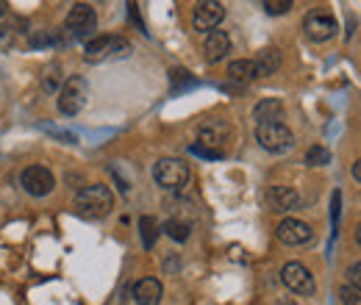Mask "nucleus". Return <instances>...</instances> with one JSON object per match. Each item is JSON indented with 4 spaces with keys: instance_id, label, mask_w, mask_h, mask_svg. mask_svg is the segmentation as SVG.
<instances>
[{
    "instance_id": "obj_1",
    "label": "nucleus",
    "mask_w": 361,
    "mask_h": 305,
    "mask_svg": "<svg viewBox=\"0 0 361 305\" xmlns=\"http://www.w3.org/2000/svg\"><path fill=\"white\" fill-rule=\"evenodd\" d=\"M114 208V194L109 186L94 183V186H84L75 197V214L84 219H100L106 217Z\"/></svg>"
},
{
    "instance_id": "obj_2",
    "label": "nucleus",
    "mask_w": 361,
    "mask_h": 305,
    "mask_svg": "<svg viewBox=\"0 0 361 305\" xmlns=\"http://www.w3.org/2000/svg\"><path fill=\"white\" fill-rule=\"evenodd\" d=\"M228 136H231V131H228L226 123H217V120H214V123H206V125L200 128V133H197L200 142L192 147V153H195V156H206V158H220Z\"/></svg>"
},
{
    "instance_id": "obj_3",
    "label": "nucleus",
    "mask_w": 361,
    "mask_h": 305,
    "mask_svg": "<svg viewBox=\"0 0 361 305\" xmlns=\"http://www.w3.org/2000/svg\"><path fill=\"white\" fill-rule=\"evenodd\" d=\"M153 178L164 189H180L189 183V167L180 158H161L153 167Z\"/></svg>"
},
{
    "instance_id": "obj_4",
    "label": "nucleus",
    "mask_w": 361,
    "mask_h": 305,
    "mask_svg": "<svg viewBox=\"0 0 361 305\" xmlns=\"http://www.w3.org/2000/svg\"><path fill=\"white\" fill-rule=\"evenodd\" d=\"M256 139H259V144H262L264 150H270V153H283V150H289V147L295 144V136H292V131H289L283 123L259 125V128H256Z\"/></svg>"
},
{
    "instance_id": "obj_5",
    "label": "nucleus",
    "mask_w": 361,
    "mask_h": 305,
    "mask_svg": "<svg viewBox=\"0 0 361 305\" xmlns=\"http://www.w3.org/2000/svg\"><path fill=\"white\" fill-rule=\"evenodd\" d=\"M223 17H226V6H223V3H217V0H203V3H197L195 11H192V25H195V31L212 34V31L223 23Z\"/></svg>"
},
{
    "instance_id": "obj_6",
    "label": "nucleus",
    "mask_w": 361,
    "mask_h": 305,
    "mask_svg": "<svg viewBox=\"0 0 361 305\" xmlns=\"http://www.w3.org/2000/svg\"><path fill=\"white\" fill-rule=\"evenodd\" d=\"M303 31H306V37H309V39H314V42H325V39H331V37L336 34V20H334V14H331V11L314 8V11H309V14H306V20H303Z\"/></svg>"
},
{
    "instance_id": "obj_7",
    "label": "nucleus",
    "mask_w": 361,
    "mask_h": 305,
    "mask_svg": "<svg viewBox=\"0 0 361 305\" xmlns=\"http://www.w3.org/2000/svg\"><path fill=\"white\" fill-rule=\"evenodd\" d=\"M84 103H87V81L78 78V75H73L61 87V92H59V108L73 117V114H78L84 108Z\"/></svg>"
},
{
    "instance_id": "obj_8",
    "label": "nucleus",
    "mask_w": 361,
    "mask_h": 305,
    "mask_svg": "<svg viewBox=\"0 0 361 305\" xmlns=\"http://www.w3.org/2000/svg\"><path fill=\"white\" fill-rule=\"evenodd\" d=\"M131 44L120 37H94L87 42V61H103L111 56H128Z\"/></svg>"
},
{
    "instance_id": "obj_9",
    "label": "nucleus",
    "mask_w": 361,
    "mask_h": 305,
    "mask_svg": "<svg viewBox=\"0 0 361 305\" xmlns=\"http://www.w3.org/2000/svg\"><path fill=\"white\" fill-rule=\"evenodd\" d=\"M281 280H283V286H286L289 292H295V294H314V278H312V272H309L303 263L289 261L281 269Z\"/></svg>"
},
{
    "instance_id": "obj_10",
    "label": "nucleus",
    "mask_w": 361,
    "mask_h": 305,
    "mask_svg": "<svg viewBox=\"0 0 361 305\" xmlns=\"http://www.w3.org/2000/svg\"><path fill=\"white\" fill-rule=\"evenodd\" d=\"M97 25V17H94V8L90 3H75L67 14V28L78 37V39H87L92 31Z\"/></svg>"
},
{
    "instance_id": "obj_11",
    "label": "nucleus",
    "mask_w": 361,
    "mask_h": 305,
    "mask_svg": "<svg viewBox=\"0 0 361 305\" xmlns=\"http://www.w3.org/2000/svg\"><path fill=\"white\" fill-rule=\"evenodd\" d=\"M23 186H25L28 194H34V197H45V194L53 192L56 180H53V173L45 170V167H28V170L23 173Z\"/></svg>"
},
{
    "instance_id": "obj_12",
    "label": "nucleus",
    "mask_w": 361,
    "mask_h": 305,
    "mask_svg": "<svg viewBox=\"0 0 361 305\" xmlns=\"http://www.w3.org/2000/svg\"><path fill=\"white\" fill-rule=\"evenodd\" d=\"M312 228L306 225V222H300V219H283L281 225H278V239L283 242V244H292V247H298V244H306V242H312Z\"/></svg>"
},
{
    "instance_id": "obj_13",
    "label": "nucleus",
    "mask_w": 361,
    "mask_h": 305,
    "mask_svg": "<svg viewBox=\"0 0 361 305\" xmlns=\"http://www.w3.org/2000/svg\"><path fill=\"white\" fill-rule=\"evenodd\" d=\"M267 200L275 211H295L300 208V194L292 186H272L267 192Z\"/></svg>"
},
{
    "instance_id": "obj_14",
    "label": "nucleus",
    "mask_w": 361,
    "mask_h": 305,
    "mask_svg": "<svg viewBox=\"0 0 361 305\" xmlns=\"http://www.w3.org/2000/svg\"><path fill=\"white\" fill-rule=\"evenodd\" d=\"M136 305H159L161 303V283L156 278H142L134 286Z\"/></svg>"
},
{
    "instance_id": "obj_15",
    "label": "nucleus",
    "mask_w": 361,
    "mask_h": 305,
    "mask_svg": "<svg viewBox=\"0 0 361 305\" xmlns=\"http://www.w3.org/2000/svg\"><path fill=\"white\" fill-rule=\"evenodd\" d=\"M203 50H206L209 61H220V58H226V53H231V37H228L226 31H212L206 37Z\"/></svg>"
},
{
    "instance_id": "obj_16",
    "label": "nucleus",
    "mask_w": 361,
    "mask_h": 305,
    "mask_svg": "<svg viewBox=\"0 0 361 305\" xmlns=\"http://www.w3.org/2000/svg\"><path fill=\"white\" fill-rule=\"evenodd\" d=\"M253 117H256V123H259V125L281 123V117H283V103H281V100H275V97H267V100H262V103L253 108Z\"/></svg>"
},
{
    "instance_id": "obj_17",
    "label": "nucleus",
    "mask_w": 361,
    "mask_h": 305,
    "mask_svg": "<svg viewBox=\"0 0 361 305\" xmlns=\"http://www.w3.org/2000/svg\"><path fill=\"white\" fill-rule=\"evenodd\" d=\"M228 75H231L233 81L250 84V81H256V78H259V67H256V61H253V58H236V61H231V64H228Z\"/></svg>"
},
{
    "instance_id": "obj_18",
    "label": "nucleus",
    "mask_w": 361,
    "mask_h": 305,
    "mask_svg": "<svg viewBox=\"0 0 361 305\" xmlns=\"http://www.w3.org/2000/svg\"><path fill=\"white\" fill-rule=\"evenodd\" d=\"M256 67H259V75H272L281 67V53L275 47H264L256 58Z\"/></svg>"
},
{
    "instance_id": "obj_19",
    "label": "nucleus",
    "mask_w": 361,
    "mask_h": 305,
    "mask_svg": "<svg viewBox=\"0 0 361 305\" xmlns=\"http://www.w3.org/2000/svg\"><path fill=\"white\" fill-rule=\"evenodd\" d=\"M139 228H142V242L145 247H153L156 244V236H159V225L153 217H142L139 219Z\"/></svg>"
},
{
    "instance_id": "obj_20",
    "label": "nucleus",
    "mask_w": 361,
    "mask_h": 305,
    "mask_svg": "<svg viewBox=\"0 0 361 305\" xmlns=\"http://www.w3.org/2000/svg\"><path fill=\"white\" fill-rule=\"evenodd\" d=\"M306 164H309V167H325V164H331V153H328L325 147L314 144V147L306 150Z\"/></svg>"
},
{
    "instance_id": "obj_21",
    "label": "nucleus",
    "mask_w": 361,
    "mask_h": 305,
    "mask_svg": "<svg viewBox=\"0 0 361 305\" xmlns=\"http://www.w3.org/2000/svg\"><path fill=\"white\" fill-rule=\"evenodd\" d=\"M164 230H167V236L176 239V242H186V239H189V225H186V222H178V219H170V222L164 225Z\"/></svg>"
},
{
    "instance_id": "obj_22",
    "label": "nucleus",
    "mask_w": 361,
    "mask_h": 305,
    "mask_svg": "<svg viewBox=\"0 0 361 305\" xmlns=\"http://www.w3.org/2000/svg\"><path fill=\"white\" fill-rule=\"evenodd\" d=\"M61 84V70H59V64H50L45 70V78H42V87L45 92H56V87Z\"/></svg>"
},
{
    "instance_id": "obj_23",
    "label": "nucleus",
    "mask_w": 361,
    "mask_h": 305,
    "mask_svg": "<svg viewBox=\"0 0 361 305\" xmlns=\"http://www.w3.org/2000/svg\"><path fill=\"white\" fill-rule=\"evenodd\" d=\"M339 300H342V305H361V289H356V286H342L339 289Z\"/></svg>"
},
{
    "instance_id": "obj_24",
    "label": "nucleus",
    "mask_w": 361,
    "mask_h": 305,
    "mask_svg": "<svg viewBox=\"0 0 361 305\" xmlns=\"http://www.w3.org/2000/svg\"><path fill=\"white\" fill-rule=\"evenodd\" d=\"M264 8H267V14H286L292 8V3L289 0H267Z\"/></svg>"
},
{
    "instance_id": "obj_25",
    "label": "nucleus",
    "mask_w": 361,
    "mask_h": 305,
    "mask_svg": "<svg viewBox=\"0 0 361 305\" xmlns=\"http://www.w3.org/2000/svg\"><path fill=\"white\" fill-rule=\"evenodd\" d=\"M348 278H350V286H356V289H361V261L353 263L350 269H348Z\"/></svg>"
},
{
    "instance_id": "obj_26",
    "label": "nucleus",
    "mask_w": 361,
    "mask_h": 305,
    "mask_svg": "<svg viewBox=\"0 0 361 305\" xmlns=\"http://www.w3.org/2000/svg\"><path fill=\"white\" fill-rule=\"evenodd\" d=\"M353 178H356V180L361 183V158L356 161V164H353Z\"/></svg>"
},
{
    "instance_id": "obj_27",
    "label": "nucleus",
    "mask_w": 361,
    "mask_h": 305,
    "mask_svg": "<svg viewBox=\"0 0 361 305\" xmlns=\"http://www.w3.org/2000/svg\"><path fill=\"white\" fill-rule=\"evenodd\" d=\"M6 37H8V28H3V25H0V42H3Z\"/></svg>"
},
{
    "instance_id": "obj_28",
    "label": "nucleus",
    "mask_w": 361,
    "mask_h": 305,
    "mask_svg": "<svg viewBox=\"0 0 361 305\" xmlns=\"http://www.w3.org/2000/svg\"><path fill=\"white\" fill-rule=\"evenodd\" d=\"M356 242H359V247H361V222H359V228H356Z\"/></svg>"
},
{
    "instance_id": "obj_29",
    "label": "nucleus",
    "mask_w": 361,
    "mask_h": 305,
    "mask_svg": "<svg viewBox=\"0 0 361 305\" xmlns=\"http://www.w3.org/2000/svg\"><path fill=\"white\" fill-rule=\"evenodd\" d=\"M3 11H6V0H0V14H3Z\"/></svg>"
},
{
    "instance_id": "obj_30",
    "label": "nucleus",
    "mask_w": 361,
    "mask_h": 305,
    "mask_svg": "<svg viewBox=\"0 0 361 305\" xmlns=\"http://www.w3.org/2000/svg\"><path fill=\"white\" fill-rule=\"evenodd\" d=\"M278 305H298V303H292V300H283V303H278Z\"/></svg>"
}]
</instances>
